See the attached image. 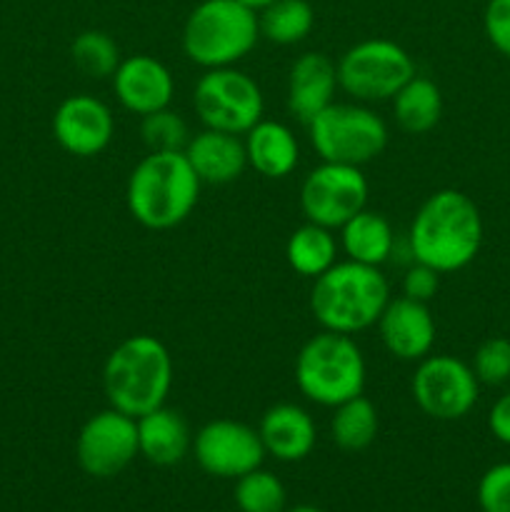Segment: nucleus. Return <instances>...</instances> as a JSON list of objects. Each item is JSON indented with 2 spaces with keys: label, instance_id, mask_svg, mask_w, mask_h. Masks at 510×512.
<instances>
[{
  "label": "nucleus",
  "instance_id": "nucleus-1",
  "mask_svg": "<svg viewBox=\"0 0 510 512\" xmlns=\"http://www.w3.org/2000/svg\"><path fill=\"white\" fill-rule=\"evenodd\" d=\"M485 225L480 208L463 190L443 188L420 203L408 228L410 258L440 275L458 273L478 258Z\"/></svg>",
  "mask_w": 510,
  "mask_h": 512
},
{
  "label": "nucleus",
  "instance_id": "nucleus-12",
  "mask_svg": "<svg viewBox=\"0 0 510 512\" xmlns=\"http://www.w3.org/2000/svg\"><path fill=\"white\" fill-rule=\"evenodd\" d=\"M138 455V423L110 405L90 415L75 438V460L90 478H115Z\"/></svg>",
  "mask_w": 510,
  "mask_h": 512
},
{
  "label": "nucleus",
  "instance_id": "nucleus-25",
  "mask_svg": "<svg viewBox=\"0 0 510 512\" xmlns=\"http://www.w3.org/2000/svg\"><path fill=\"white\" fill-rule=\"evenodd\" d=\"M380 415L373 400L365 395L335 405L330 418V438L343 453H363L378 438Z\"/></svg>",
  "mask_w": 510,
  "mask_h": 512
},
{
  "label": "nucleus",
  "instance_id": "nucleus-11",
  "mask_svg": "<svg viewBox=\"0 0 510 512\" xmlns=\"http://www.w3.org/2000/svg\"><path fill=\"white\" fill-rule=\"evenodd\" d=\"M368 193L363 168L320 160L300 183V210L308 223L340 230L368 205Z\"/></svg>",
  "mask_w": 510,
  "mask_h": 512
},
{
  "label": "nucleus",
  "instance_id": "nucleus-31",
  "mask_svg": "<svg viewBox=\"0 0 510 512\" xmlns=\"http://www.w3.org/2000/svg\"><path fill=\"white\" fill-rule=\"evenodd\" d=\"M480 512H510V463H495L478 480Z\"/></svg>",
  "mask_w": 510,
  "mask_h": 512
},
{
  "label": "nucleus",
  "instance_id": "nucleus-35",
  "mask_svg": "<svg viewBox=\"0 0 510 512\" xmlns=\"http://www.w3.org/2000/svg\"><path fill=\"white\" fill-rule=\"evenodd\" d=\"M243 5H248L250 10H255V13H260L263 8H268L270 3H275V0H240Z\"/></svg>",
  "mask_w": 510,
  "mask_h": 512
},
{
  "label": "nucleus",
  "instance_id": "nucleus-17",
  "mask_svg": "<svg viewBox=\"0 0 510 512\" xmlns=\"http://www.w3.org/2000/svg\"><path fill=\"white\" fill-rule=\"evenodd\" d=\"M338 88V65L325 53L310 50V53L298 55L290 65L285 103L295 120L308 125L315 115L335 103Z\"/></svg>",
  "mask_w": 510,
  "mask_h": 512
},
{
  "label": "nucleus",
  "instance_id": "nucleus-33",
  "mask_svg": "<svg viewBox=\"0 0 510 512\" xmlns=\"http://www.w3.org/2000/svg\"><path fill=\"white\" fill-rule=\"evenodd\" d=\"M483 30L490 45L510 60V0H488L483 10Z\"/></svg>",
  "mask_w": 510,
  "mask_h": 512
},
{
  "label": "nucleus",
  "instance_id": "nucleus-10",
  "mask_svg": "<svg viewBox=\"0 0 510 512\" xmlns=\"http://www.w3.org/2000/svg\"><path fill=\"white\" fill-rule=\"evenodd\" d=\"M410 395L420 413L440 423H453L470 415L480 398V383L473 368L455 355L423 358L410 380Z\"/></svg>",
  "mask_w": 510,
  "mask_h": 512
},
{
  "label": "nucleus",
  "instance_id": "nucleus-13",
  "mask_svg": "<svg viewBox=\"0 0 510 512\" xmlns=\"http://www.w3.org/2000/svg\"><path fill=\"white\" fill-rule=\"evenodd\" d=\"M193 455L200 470L213 478L238 480L263 465L265 448L258 430L248 423L218 418L193 435Z\"/></svg>",
  "mask_w": 510,
  "mask_h": 512
},
{
  "label": "nucleus",
  "instance_id": "nucleus-3",
  "mask_svg": "<svg viewBox=\"0 0 510 512\" xmlns=\"http://www.w3.org/2000/svg\"><path fill=\"white\" fill-rule=\"evenodd\" d=\"M200 178L185 153H148L128 175L125 205L148 230H170L190 218L200 200Z\"/></svg>",
  "mask_w": 510,
  "mask_h": 512
},
{
  "label": "nucleus",
  "instance_id": "nucleus-19",
  "mask_svg": "<svg viewBox=\"0 0 510 512\" xmlns=\"http://www.w3.org/2000/svg\"><path fill=\"white\" fill-rule=\"evenodd\" d=\"M183 153L203 185L235 183L248 168L243 138L223 130L203 128L200 133L190 135V143Z\"/></svg>",
  "mask_w": 510,
  "mask_h": 512
},
{
  "label": "nucleus",
  "instance_id": "nucleus-6",
  "mask_svg": "<svg viewBox=\"0 0 510 512\" xmlns=\"http://www.w3.org/2000/svg\"><path fill=\"white\" fill-rule=\"evenodd\" d=\"M368 365L353 335L320 330L295 355V385L305 400L320 408H335L365 390Z\"/></svg>",
  "mask_w": 510,
  "mask_h": 512
},
{
  "label": "nucleus",
  "instance_id": "nucleus-29",
  "mask_svg": "<svg viewBox=\"0 0 510 512\" xmlns=\"http://www.w3.org/2000/svg\"><path fill=\"white\" fill-rule=\"evenodd\" d=\"M190 135L193 133L183 115L170 108L155 110L140 120V138L148 153H183L190 143Z\"/></svg>",
  "mask_w": 510,
  "mask_h": 512
},
{
  "label": "nucleus",
  "instance_id": "nucleus-22",
  "mask_svg": "<svg viewBox=\"0 0 510 512\" xmlns=\"http://www.w3.org/2000/svg\"><path fill=\"white\" fill-rule=\"evenodd\" d=\"M340 250L345 260L380 268L395 253V233L390 220L378 210L363 208L340 228Z\"/></svg>",
  "mask_w": 510,
  "mask_h": 512
},
{
  "label": "nucleus",
  "instance_id": "nucleus-15",
  "mask_svg": "<svg viewBox=\"0 0 510 512\" xmlns=\"http://www.w3.org/2000/svg\"><path fill=\"white\" fill-rule=\"evenodd\" d=\"M113 93L118 103L133 115H150L170 108L175 95V80L163 60L148 53H135L120 60L113 73Z\"/></svg>",
  "mask_w": 510,
  "mask_h": 512
},
{
  "label": "nucleus",
  "instance_id": "nucleus-7",
  "mask_svg": "<svg viewBox=\"0 0 510 512\" xmlns=\"http://www.w3.org/2000/svg\"><path fill=\"white\" fill-rule=\"evenodd\" d=\"M308 138L320 160L343 165L373 163L388 148V125L365 103H338L315 115L308 125Z\"/></svg>",
  "mask_w": 510,
  "mask_h": 512
},
{
  "label": "nucleus",
  "instance_id": "nucleus-32",
  "mask_svg": "<svg viewBox=\"0 0 510 512\" xmlns=\"http://www.w3.org/2000/svg\"><path fill=\"white\" fill-rule=\"evenodd\" d=\"M400 290H403V298L418 300V303L428 305L440 290V273L435 268H430V265L413 260V263L405 268Z\"/></svg>",
  "mask_w": 510,
  "mask_h": 512
},
{
  "label": "nucleus",
  "instance_id": "nucleus-30",
  "mask_svg": "<svg viewBox=\"0 0 510 512\" xmlns=\"http://www.w3.org/2000/svg\"><path fill=\"white\" fill-rule=\"evenodd\" d=\"M475 378L480 385L498 388L510 380V340L508 338H488L475 348L470 360Z\"/></svg>",
  "mask_w": 510,
  "mask_h": 512
},
{
  "label": "nucleus",
  "instance_id": "nucleus-16",
  "mask_svg": "<svg viewBox=\"0 0 510 512\" xmlns=\"http://www.w3.org/2000/svg\"><path fill=\"white\" fill-rule=\"evenodd\" d=\"M380 343L403 363H420L433 353L435 345V318L425 303L410 298H395L385 305L378 323Z\"/></svg>",
  "mask_w": 510,
  "mask_h": 512
},
{
  "label": "nucleus",
  "instance_id": "nucleus-28",
  "mask_svg": "<svg viewBox=\"0 0 510 512\" xmlns=\"http://www.w3.org/2000/svg\"><path fill=\"white\" fill-rule=\"evenodd\" d=\"M235 505L240 512H285L288 493L278 475L255 468L235 480Z\"/></svg>",
  "mask_w": 510,
  "mask_h": 512
},
{
  "label": "nucleus",
  "instance_id": "nucleus-14",
  "mask_svg": "<svg viewBox=\"0 0 510 512\" xmlns=\"http://www.w3.org/2000/svg\"><path fill=\"white\" fill-rule=\"evenodd\" d=\"M115 135V115L108 103L90 93L68 95L53 113V138L75 158H95Z\"/></svg>",
  "mask_w": 510,
  "mask_h": 512
},
{
  "label": "nucleus",
  "instance_id": "nucleus-18",
  "mask_svg": "<svg viewBox=\"0 0 510 512\" xmlns=\"http://www.w3.org/2000/svg\"><path fill=\"white\" fill-rule=\"evenodd\" d=\"M265 455L280 463H300L318 443L313 415L295 403H275L263 413L258 425Z\"/></svg>",
  "mask_w": 510,
  "mask_h": 512
},
{
  "label": "nucleus",
  "instance_id": "nucleus-34",
  "mask_svg": "<svg viewBox=\"0 0 510 512\" xmlns=\"http://www.w3.org/2000/svg\"><path fill=\"white\" fill-rule=\"evenodd\" d=\"M488 430L498 443L510 445V393L500 395L488 413Z\"/></svg>",
  "mask_w": 510,
  "mask_h": 512
},
{
  "label": "nucleus",
  "instance_id": "nucleus-24",
  "mask_svg": "<svg viewBox=\"0 0 510 512\" xmlns=\"http://www.w3.org/2000/svg\"><path fill=\"white\" fill-rule=\"evenodd\" d=\"M338 253L340 243L333 230L315 223H305L295 228L290 233L288 243H285V260H288L290 270L310 280L333 268L338 263Z\"/></svg>",
  "mask_w": 510,
  "mask_h": 512
},
{
  "label": "nucleus",
  "instance_id": "nucleus-2",
  "mask_svg": "<svg viewBox=\"0 0 510 512\" xmlns=\"http://www.w3.org/2000/svg\"><path fill=\"white\" fill-rule=\"evenodd\" d=\"M173 355L155 335H130L103 365V393L110 408L138 420L160 408L173 390Z\"/></svg>",
  "mask_w": 510,
  "mask_h": 512
},
{
  "label": "nucleus",
  "instance_id": "nucleus-9",
  "mask_svg": "<svg viewBox=\"0 0 510 512\" xmlns=\"http://www.w3.org/2000/svg\"><path fill=\"white\" fill-rule=\"evenodd\" d=\"M193 108L203 128L245 135L263 120L265 95L245 70L210 68L193 88Z\"/></svg>",
  "mask_w": 510,
  "mask_h": 512
},
{
  "label": "nucleus",
  "instance_id": "nucleus-26",
  "mask_svg": "<svg viewBox=\"0 0 510 512\" xmlns=\"http://www.w3.org/2000/svg\"><path fill=\"white\" fill-rule=\"evenodd\" d=\"M260 38L275 45H298L313 33L315 10L308 0H275L258 13Z\"/></svg>",
  "mask_w": 510,
  "mask_h": 512
},
{
  "label": "nucleus",
  "instance_id": "nucleus-20",
  "mask_svg": "<svg viewBox=\"0 0 510 512\" xmlns=\"http://www.w3.org/2000/svg\"><path fill=\"white\" fill-rule=\"evenodd\" d=\"M135 423H138V453L155 468L178 465L193 450L188 420L168 405L140 415Z\"/></svg>",
  "mask_w": 510,
  "mask_h": 512
},
{
  "label": "nucleus",
  "instance_id": "nucleus-8",
  "mask_svg": "<svg viewBox=\"0 0 510 512\" xmlns=\"http://www.w3.org/2000/svg\"><path fill=\"white\" fill-rule=\"evenodd\" d=\"M338 83L355 103H385L415 75L408 50L388 38H368L350 45L338 63Z\"/></svg>",
  "mask_w": 510,
  "mask_h": 512
},
{
  "label": "nucleus",
  "instance_id": "nucleus-27",
  "mask_svg": "<svg viewBox=\"0 0 510 512\" xmlns=\"http://www.w3.org/2000/svg\"><path fill=\"white\" fill-rule=\"evenodd\" d=\"M70 60H73V65L85 78L105 80L113 78L123 55H120V45L115 43L113 35H108L105 30L90 28L73 38V43H70Z\"/></svg>",
  "mask_w": 510,
  "mask_h": 512
},
{
  "label": "nucleus",
  "instance_id": "nucleus-23",
  "mask_svg": "<svg viewBox=\"0 0 510 512\" xmlns=\"http://www.w3.org/2000/svg\"><path fill=\"white\" fill-rule=\"evenodd\" d=\"M390 103L395 123L408 135L430 133L443 118V93L438 83L418 73L393 95Z\"/></svg>",
  "mask_w": 510,
  "mask_h": 512
},
{
  "label": "nucleus",
  "instance_id": "nucleus-5",
  "mask_svg": "<svg viewBox=\"0 0 510 512\" xmlns=\"http://www.w3.org/2000/svg\"><path fill=\"white\" fill-rule=\"evenodd\" d=\"M260 40L258 13L240 0H200L183 23V53L198 68H230Z\"/></svg>",
  "mask_w": 510,
  "mask_h": 512
},
{
  "label": "nucleus",
  "instance_id": "nucleus-21",
  "mask_svg": "<svg viewBox=\"0 0 510 512\" xmlns=\"http://www.w3.org/2000/svg\"><path fill=\"white\" fill-rule=\"evenodd\" d=\"M248 168L270 180L293 175L300 163V143L293 130L280 120H260L243 135Z\"/></svg>",
  "mask_w": 510,
  "mask_h": 512
},
{
  "label": "nucleus",
  "instance_id": "nucleus-36",
  "mask_svg": "<svg viewBox=\"0 0 510 512\" xmlns=\"http://www.w3.org/2000/svg\"><path fill=\"white\" fill-rule=\"evenodd\" d=\"M285 512H325L320 508H315V505H295V508H285Z\"/></svg>",
  "mask_w": 510,
  "mask_h": 512
},
{
  "label": "nucleus",
  "instance_id": "nucleus-4",
  "mask_svg": "<svg viewBox=\"0 0 510 512\" xmlns=\"http://www.w3.org/2000/svg\"><path fill=\"white\" fill-rule=\"evenodd\" d=\"M390 303V285L375 265L338 260L313 280L310 313L323 330L355 335L373 328Z\"/></svg>",
  "mask_w": 510,
  "mask_h": 512
}]
</instances>
